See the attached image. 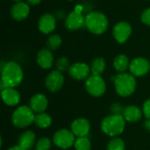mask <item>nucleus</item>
I'll return each mask as SVG.
<instances>
[{
    "label": "nucleus",
    "mask_w": 150,
    "mask_h": 150,
    "mask_svg": "<svg viewBox=\"0 0 150 150\" xmlns=\"http://www.w3.org/2000/svg\"><path fill=\"white\" fill-rule=\"evenodd\" d=\"M69 73L70 76L76 80H83L88 76L90 73V68L85 63L76 62L69 67Z\"/></svg>",
    "instance_id": "12"
},
{
    "label": "nucleus",
    "mask_w": 150,
    "mask_h": 150,
    "mask_svg": "<svg viewBox=\"0 0 150 150\" xmlns=\"http://www.w3.org/2000/svg\"><path fill=\"white\" fill-rule=\"evenodd\" d=\"M56 16H57L59 18H63V17H64V11H59V12H57V13H56Z\"/></svg>",
    "instance_id": "34"
},
{
    "label": "nucleus",
    "mask_w": 150,
    "mask_h": 150,
    "mask_svg": "<svg viewBox=\"0 0 150 150\" xmlns=\"http://www.w3.org/2000/svg\"><path fill=\"white\" fill-rule=\"evenodd\" d=\"M37 62L42 69H49L54 62V57L49 49H41L37 54Z\"/></svg>",
    "instance_id": "18"
},
{
    "label": "nucleus",
    "mask_w": 150,
    "mask_h": 150,
    "mask_svg": "<svg viewBox=\"0 0 150 150\" xmlns=\"http://www.w3.org/2000/svg\"><path fill=\"white\" fill-rule=\"evenodd\" d=\"M3 101L10 106H14L19 103L20 95L14 88H6L2 91L1 92Z\"/></svg>",
    "instance_id": "16"
},
{
    "label": "nucleus",
    "mask_w": 150,
    "mask_h": 150,
    "mask_svg": "<svg viewBox=\"0 0 150 150\" xmlns=\"http://www.w3.org/2000/svg\"><path fill=\"white\" fill-rule=\"evenodd\" d=\"M52 120L51 117L47 114V113H39L38 115L35 116L34 119V123L36 124L37 127H40V128H47L51 125Z\"/></svg>",
    "instance_id": "22"
},
{
    "label": "nucleus",
    "mask_w": 150,
    "mask_h": 150,
    "mask_svg": "<svg viewBox=\"0 0 150 150\" xmlns=\"http://www.w3.org/2000/svg\"><path fill=\"white\" fill-rule=\"evenodd\" d=\"M40 1H41V0H27V2H28L30 4H33V5L40 4Z\"/></svg>",
    "instance_id": "32"
},
{
    "label": "nucleus",
    "mask_w": 150,
    "mask_h": 150,
    "mask_svg": "<svg viewBox=\"0 0 150 150\" xmlns=\"http://www.w3.org/2000/svg\"><path fill=\"white\" fill-rule=\"evenodd\" d=\"M81 11L82 7L78 5L74 11L70 12L68 15L65 20V26L67 27V29L74 31L83 27V25H85V18L81 13Z\"/></svg>",
    "instance_id": "8"
},
{
    "label": "nucleus",
    "mask_w": 150,
    "mask_h": 150,
    "mask_svg": "<svg viewBox=\"0 0 150 150\" xmlns=\"http://www.w3.org/2000/svg\"><path fill=\"white\" fill-rule=\"evenodd\" d=\"M142 115V111L140 110L139 107L134 106V105H130L127 106L124 109L123 112V118L125 119V120L128 121V122H137L141 120Z\"/></svg>",
    "instance_id": "19"
},
{
    "label": "nucleus",
    "mask_w": 150,
    "mask_h": 150,
    "mask_svg": "<svg viewBox=\"0 0 150 150\" xmlns=\"http://www.w3.org/2000/svg\"><path fill=\"white\" fill-rule=\"evenodd\" d=\"M87 91L94 97H100L105 91V83L100 76H91L85 83Z\"/></svg>",
    "instance_id": "6"
},
{
    "label": "nucleus",
    "mask_w": 150,
    "mask_h": 150,
    "mask_svg": "<svg viewBox=\"0 0 150 150\" xmlns=\"http://www.w3.org/2000/svg\"><path fill=\"white\" fill-rule=\"evenodd\" d=\"M51 142L48 138H41L36 144V150H49Z\"/></svg>",
    "instance_id": "28"
},
{
    "label": "nucleus",
    "mask_w": 150,
    "mask_h": 150,
    "mask_svg": "<svg viewBox=\"0 0 150 150\" xmlns=\"http://www.w3.org/2000/svg\"><path fill=\"white\" fill-rule=\"evenodd\" d=\"M54 143L63 149L70 148L72 145H74L76 140H75V134L67 129H61L57 131L54 135Z\"/></svg>",
    "instance_id": "7"
},
{
    "label": "nucleus",
    "mask_w": 150,
    "mask_h": 150,
    "mask_svg": "<svg viewBox=\"0 0 150 150\" xmlns=\"http://www.w3.org/2000/svg\"><path fill=\"white\" fill-rule=\"evenodd\" d=\"M85 25L94 34H101L108 27V19L102 12L91 11L85 17Z\"/></svg>",
    "instance_id": "3"
},
{
    "label": "nucleus",
    "mask_w": 150,
    "mask_h": 150,
    "mask_svg": "<svg viewBox=\"0 0 150 150\" xmlns=\"http://www.w3.org/2000/svg\"><path fill=\"white\" fill-rule=\"evenodd\" d=\"M47 47H48L49 49H52V50L57 49L62 45V39L57 34L52 35V36H50L48 38L47 42Z\"/></svg>",
    "instance_id": "25"
},
{
    "label": "nucleus",
    "mask_w": 150,
    "mask_h": 150,
    "mask_svg": "<svg viewBox=\"0 0 150 150\" xmlns=\"http://www.w3.org/2000/svg\"><path fill=\"white\" fill-rule=\"evenodd\" d=\"M114 68L119 72H124L127 69L129 65V60L125 54H120L118 55L113 62Z\"/></svg>",
    "instance_id": "21"
},
{
    "label": "nucleus",
    "mask_w": 150,
    "mask_h": 150,
    "mask_svg": "<svg viewBox=\"0 0 150 150\" xmlns=\"http://www.w3.org/2000/svg\"><path fill=\"white\" fill-rule=\"evenodd\" d=\"M64 83V76L59 70H54L46 78V86L51 91H59Z\"/></svg>",
    "instance_id": "10"
},
{
    "label": "nucleus",
    "mask_w": 150,
    "mask_h": 150,
    "mask_svg": "<svg viewBox=\"0 0 150 150\" xmlns=\"http://www.w3.org/2000/svg\"><path fill=\"white\" fill-rule=\"evenodd\" d=\"M47 106V99L42 94L34 95L30 101V108L33 111V112L42 113Z\"/></svg>",
    "instance_id": "17"
},
{
    "label": "nucleus",
    "mask_w": 150,
    "mask_h": 150,
    "mask_svg": "<svg viewBox=\"0 0 150 150\" xmlns=\"http://www.w3.org/2000/svg\"><path fill=\"white\" fill-rule=\"evenodd\" d=\"M30 11V8L28 4L23 2H18L16 4H14L11 10V16L14 19L18 21H21L27 18Z\"/></svg>",
    "instance_id": "15"
},
{
    "label": "nucleus",
    "mask_w": 150,
    "mask_h": 150,
    "mask_svg": "<svg viewBox=\"0 0 150 150\" xmlns=\"http://www.w3.org/2000/svg\"><path fill=\"white\" fill-rule=\"evenodd\" d=\"M71 132L77 137H85L90 132V123L85 119H77L71 125Z\"/></svg>",
    "instance_id": "13"
},
{
    "label": "nucleus",
    "mask_w": 150,
    "mask_h": 150,
    "mask_svg": "<svg viewBox=\"0 0 150 150\" xmlns=\"http://www.w3.org/2000/svg\"><path fill=\"white\" fill-rule=\"evenodd\" d=\"M107 150H125L124 142L120 138L113 139L109 142L107 146Z\"/></svg>",
    "instance_id": "26"
},
{
    "label": "nucleus",
    "mask_w": 150,
    "mask_h": 150,
    "mask_svg": "<svg viewBox=\"0 0 150 150\" xmlns=\"http://www.w3.org/2000/svg\"><path fill=\"white\" fill-rule=\"evenodd\" d=\"M23 79L21 67L15 62H9L2 67L1 90L18 86Z\"/></svg>",
    "instance_id": "1"
},
{
    "label": "nucleus",
    "mask_w": 150,
    "mask_h": 150,
    "mask_svg": "<svg viewBox=\"0 0 150 150\" xmlns=\"http://www.w3.org/2000/svg\"><path fill=\"white\" fill-rule=\"evenodd\" d=\"M35 141V134L32 131H25L23 133L18 140V145L25 149H30Z\"/></svg>",
    "instance_id": "20"
},
{
    "label": "nucleus",
    "mask_w": 150,
    "mask_h": 150,
    "mask_svg": "<svg viewBox=\"0 0 150 150\" xmlns=\"http://www.w3.org/2000/svg\"><path fill=\"white\" fill-rule=\"evenodd\" d=\"M8 150H26V149H23L22 147H20V146L18 145V146H15V147H12V148L9 149Z\"/></svg>",
    "instance_id": "33"
},
{
    "label": "nucleus",
    "mask_w": 150,
    "mask_h": 150,
    "mask_svg": "<svg viewBox=\"0 0 150 150\" xmlns=\"http://www.w3.org/2000/svg\"><path fill=\"white\" fill-rule=\"evenodd\" d=\"M74 146L76 150H90L91 149V142L86 136L78 137L76 140Z\"/></svg>",
    "instance_id": "24"
},
{
    "label": "nucleus",
    "mask_w": 150,
    "mask_h": 150,
    "mask_svg": "<svg viewBox=\"0 0 150 150\" xmlns=\"http://www.w3.org/2000/svg\"><path fill=\"white\" fill-rule=\"evenodd\" d=\"M132 33V27L127 22H120L113 28V36L119 43H124Z\"/></svg>",
    "instance_id": "11"
},
{
    "label": "nucleus",
    "mask_w": 150,
    "mask_h": 150,
    "mask_svg": "<svg viewBox=\"0 0 150 150\" xmlns=\"http://www.w3.org/2000/svg\"><path fill=\"white\" fill-rule=\"evenodd\" d=\"M130 72L135 76H142L150 69L149 62L145 58H136L133 60L129 66Z\"/></svg>",
    "instance_id": "9"
},
{
    "label": "nucleus",
    "mask_w": 150,
    "mask_h": 150,
    "mask_svg": "<svg viewBox=\"0 0 150 150\" xmlns=\"http://www.w3.org/2000/svg\"><path fill=\"white\" fill-rule=\"evenodd\" d=\"M115 83L116 91L122 97H128L134 93L136 88V81L133 75L121 73L112 77Z\"/></svg>",
    "instance_id": "2"
},
{
    "label": "nucleus",
    "mask_w": 150,
    "mask_h": 150,
    "mask_svg": "<svg viewBox=\"0 0 150 150\" xmlns=\"http://www.w3.org/2000/svg\"><path fill=\"white\" fill-rule=\"evenodd\" d=\"M13 1H18H18H20V0H13Z\"/></svg>",
    "instance_id": "36"
},
{
    "label": "nucleus",
    "mask_w": 150,
    "mask_h": 150,
    "mask_svg": "<svg viewBox=\"0 0 150 150\" xmlns=\"http://www.w3.org/2000/svg\"><path fill=\"white\" fill-rule=\"evenodd\" d=\"M143 113L147 119L150 120V99H148L143 105Z\"/></svg>",
    "instance_id": "31"
},
{
    "label": "nucleus",
    "mask_w": 150,
    "mask_h": 150,
    "mask_svg": "<svg viewBox=\"0 0 150 150\" xmlns=\"http://www.w3.org/2000/svg\"><path fill=\"white\" fill-rule=\"evenodd\" d=\"M55 18L49 13L44 14L39 21V29L43 33H50L55 28Z\"/></svg>",
    "instance_id": "14"
},
{
    "label": "nucleus",
    "mask_w": 150,
    "mask_h": 150,
    "mask_svg": "<svg viewBox=\"0 0 150 150\" xmlns=\"http://www.w3.org/2000/svg\"><path fill=\"white\" fill-rule=\"evenodd\" d=\"M146 125H147V127H148V129H149V130L150 131V120H149V121H148V122H147V124H146Z\"/></svg>",
    "instance_id": "35"
},
{
    "label": "nucleus",
    "mask_w": 150,
    "mask_h": 150,
    "mask_svg": "<svg viewBox=\"0 0 150 150\" xmlns=\"http://www.w3.org/2000/svg\"><path fill=\"white\" fill-rule=\"evenodd\" d=\"M105 68V61L103 58H101V57L96 58L92 62V63H91V72H92V75L100 76L104 72Z\"/></svg>",
    "instance_id": "23"
},
{
    "label": "nucleus",
    "mask_w": 150,
    "mask_h": 150,
    "mask_svg": "<svg viewBox=\"0 0 150 150\" xmlns=\"http://www.w3.org/2000/svg\"><path fill=\"white\" fill-rule=\"evenodd\" d=\"M142 21L147 25H150V8L145 10L142 14Z\"/></svg>",
    "instance_id": "29"
},
{
    "label": "nucleus",
    "mask_w": 150,
    "mask_h": 150,
    "mask_svg": "<svg viewBox=\"0 0 150 150\" xmlns=\"http://www.w3.org/2000/svg\"><path fill=\"white\" fill-rule=\"evenodd\" d=\"M101 128L109 136L120 135L125 128V119L122 115H110L103 120Z\"/></svg>",
    "instance_id": "4"
},
{
    "label": "nucleus",
    "mask_w": 150,
    "mask_h": 150,
    "mask_svg": "<svg viewBox=\"0 0 150 150\" xmlns=\"http://www.w3.org/2000/svg\"><path fill=\"white\" fill-rule=\"evenodd\" d=\"M35 115L33 111L26 106L22 105L17 108L12 114V123L15 127L19 128H24L34 122Z\"/></svg>",
    "instance_id": "5"
},
{
    "label": "nucleus",
    "mask_w": 150,
    "mask_h": 150,
    "mask_svg": "<svg viewBox=\"0 0 150 150\" xmlns=\"http://www.w3.org/2000/svg\"><path fill=\"white\" fill-rule=\"evenodd\" d=\"M56 67H57V70L62 72L67 70L68 69H69V60L66 57H61L58 59L57 62H56Z\"/></svg>",
    "instance_id": "27"
},
{
    "label": "nucleus",
    "mask_w": 150,
    "mask_h": 150,
    "mask_svg": "<svg viewBox=\"0 0 150 150\" xmlns=\"http://www.w3.org/2000/svg\"><path fill=\"white\" fill-rule=\"evenodd\" d=\"M124 109L119 104H114L112 105V112H113V114L115 115H122L123 114V112H124Z\"/></svg>",
    "instance_id": "30"
}]
</instances>
